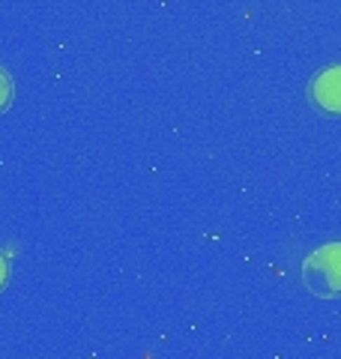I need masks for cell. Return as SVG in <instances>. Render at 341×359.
Segmentation results:
<instances>
[{"label":"cell","instance_id":"obj_4","mask_svg":"<svg viewBox=\"0 0 341 359\" xmlns=\"http://www.w3.org/2000/svg\"><path fill=\"white\" fill-rule=\"evenodd\" d=\"M6 273H9V269H6V261H4V255H0V287L6 285Z\"/></svg>","mask_w":341,"mask_h":359},{"label":"cell","instance_id":"obj_2","mask_svg":"<svg viewBox=\"0 0 341 359\" xmlns=\"http://www.w3.org/2000/svg\"><path fill=\"white\" fill-rule=\"evenodd\" d=\"M312 99L326 114H341V66H329L314 78Z\"/></svg>","mask_w":341,"mask_h":359},{"label":"cell","instance_id":"obj_1","mask_svg":"<svg viewBox=\"0 0 341 359\" xmlns=\"http://www.w3.org/2000/svg\"><path fill=\"white\" fill-rule=\"evenodd\" d=\"M305 287L321 299H333L341 294V243H329L323 249L305 257L302 264Z\"/></svg>","mask_w":341,"mask_h":359},{"label":"cell","instance_id":"obj_3","mask_svg":"<svg viewBox=\"0 0 341 359\" xmlns=\"http://www.w3.org/2000/svg\"><path fill=\"white\" fill-rule=\"evenodd\" d=\"M9 102H13V78L0 69V111H4Z\"/></svg>","mask_w":341,"mask_h":359}]
</instances>
